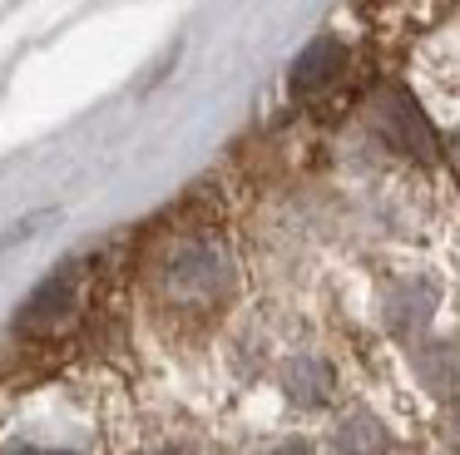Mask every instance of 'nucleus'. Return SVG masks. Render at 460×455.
I'll return each instance as SVG.
<instances>
[{"mask_svg":"<svg viewBox=\"0 0 460 455\" xmlns=\"http://www.w3.org/2000/svg\"><path fill=\"white\" fill-rule=\"evenodd\" d=\"M164 287H169L179 302H213V297L228 287V257L208 243H189L169 257L164 267Z\"/></svg>","mask_w":460,"mask_h":455,"instance_id":"obj_1","label":"nucleus"},{"mask_svg":"<svg viewBox=\"0 0 460 455\" xmlns=\"http://www.w3.org/2000/svg\"><path fill=\"white\" fill-rule=\"evenodd\" d=\"M75 312V272H55L35 287V297L21 307V332H55Z\"/></svg>","mask_w":460,"mask_h":455,"instance_id":"obj_2","label":"nucleus"},{"mask_svg":"<svg viewBox=\"0 0 460 455\" xmlns=\"http://www.w3.org/2000/svg\"><path fill=\"white\" fill-rule=\"evenodd\" d=\"M341 59H347V55H341L337 40H312V45L297 55V65H292V85H297L302 94L332 85V79L341 75Z\"/></svg>","mask_w":460,"mask_h":455,"instance_id":"obj_3","label":"nucleus"},{"mask_svg":"<svg viewBox=\"0 0 460 455\" xmlns=\"http://www.w3.org/2000/svg\"><path fill=\"white\" fill-rule=\"evenodd\" d=\"M332 445H337V455H386L391 451V435L386 425L376 421V415H347V421L337 425V435H332Z\"/></svg>","mask_w":460,"mask_h":455,"instance_id":"obj_4","label":"nucleus"},{"mask_svg":"<svg viewBox=\"0 0 460 455\" xmlns=\"http://www.w3.org/2000/svg\"><path fill=\"white\" fill-rule=\"evenodd\" d=\"M288 391H292V401H297V406H322L332 396V371L322 361H292Z\"/></svg>","mask_w":460,"mask_h":455,"instance_id":"obj_5","label":"nucleus"},{"mask_svg":"<svg viewBox=\"0 0 460 455\" xmlns=\"http://www.w3.org/2000/svg\"><path fill=\"white\" fill-rule=\"evenodd\" d=\"M0 455H84L75 445H45V441H11Z\"/></svg>","mask_w":460,"mask_h":455,"instance_id":"obj_6","label":"nucleus"},{"mask_svg":"<svg viewBox=\"0 0 460 455\" xmlns=\"http://www.w3.org/2000/svg\"><path fill=\"white\" fill-rule=\"evenodd\" d=\"M272 455H317V451H312L307 441H282V445H278V451H272Z\"/></svg>","mask_w":460,"mask_h":455,"instance_id":"obj_7","label":"nucleus"},{"mask_svg":"<svg viewBox=\"0 0 460 455\" xmlns=\"http://www.w3.org/2000/svg\"><path fill=\"white\" fill-rule=\"evenodd\" d=\"M164 455H189V451H164Z\"/></svg>","mask_w":460,"mask_h":455,"instance_id":"obj_8","label":"nucleus"},{"mask_svg":"<svg viewBox=\"0 0 460 455\" xmlns=\"http://www.w3.org/2000/svg\"><path fill=\"white\" fill-rule=\"evenodd\" d=\"M456 148H460V138H456Z\"/></svg>","mask_w":460,"mask_h":455,"instance_id":"obj_9","label":"nucleus"}]
</instances>
